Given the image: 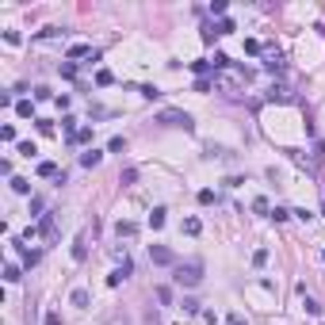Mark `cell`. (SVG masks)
Here are the masks:
<instances>
[{"label": "cell", "instance_id": "cell-1", "mask_svg": "<svg viewBox=\"0 0 325 325\" xmlns=\"http://www.w3.org/2000/svg\"><path fill=\"white\" fill-rule=\"evenodd\" d=\"M172 280H176L180 287H199V283H203V260H188V264H176Z\"/></svg>", "mask_w": 325, "mask_h": 325}, {"label": "cell", "instance_id": "cell-2", "mask_svg": "<svg viewBox=\"0 0 325 325\" xmlns=\"http://www.w3.org/2000/svg\"><path fill=\"white\" fill-rule=\"evenodd\" d=\"M157 122H161V126H180V130H192L195 126L192 115H188V111H176V107H164L161 115H157Z\"/></svg>", "mask_w": 325, "mask_h": 325}, {"label": "cell", "instance_id": "cell-3", "mask_svg": "<svg viewBox=\"0 0 325 325\" xmlns=\"http://www.w3.org/2000/svg\"><path fill=\"white\" fill-rule=\"evenodd\" d=\"M149 260H153V264H176V252L168 249V245H149Z\"/></svg>", "mask_w": 325, "mask_h": 325}, {"label": "cell", "instance_id": "cell-4", "mask_svg": "<svg viewBox=\"0 0 325 325\" xmlns=\"http://www.w3.org/2000/svg\"><path fill=\"white\" fill-rule=\"evenodd\" d=\"M84 256H88V234L81 230V234H77V241H73V260H77V264H81Z\"/></svg>", "mask_w": 325, "mask_h": 325}, {"label": "cell", "instance_id": "cell-5", "mask_svg": "<svg viewBox=\"0 0 325 325\" xmlns=\"http://www.w3.org/2000/svg\"><path fill=\"white\" fill-rule=\"evenodd\" d=\"M100 161H104V153H100V149H88V153H81V164H84V168H96Z\"/></svg>", "mask_w": 325, "mask_h": 325}, {"label": "cell", "instance_id": "cell-6", "mask_svg": "<svg viewBox=\"0 0 325 325\" xmlns=\"http://www.w3.org/2000/svg\"><path fill=\"white\" fill-rule=\"evenodd\" d=\"M69 302H73V306H81V310H84V306H88V302H92V295H88V291H84V287H77L73 295H69Z\"/></svg>", "mask_w": 325, "mask_h": 325}, {"label": "cell", "instance_id": "cell-7", "mask_svg": "<svg viewBox=\"0 0 325 325\" xmlns=\"http://www.w3.org/2000/svg\"><path fill=\"white\" fill-rule=\"evenodd\" d=\"M264 65L268 69H283V54L280 50H264Z\"/></svg>", "mask_w": 325, "mask_h": 325}, {"label": "cell", "instance_id": "cell-8", "mask_svg": "<svg viewBox=\"0 0 325 325\" xmlns=\"http://www.w3.org/2000/svg\"><path fill=\"white\" fill-rule=\"evenodd\" d=\"M69 58H100V54H96V50H92V46H69Z\"/></svg>", "mask_w": 325, "mask_h": 325}, {"label": "cell", "instance_id": "cell-9", "mask_svg": "<svg viewBox=\"0 0 325 325\" xmlns=\"http://www.w3.org/2000/svg\"><path fill=\"white\" fill-rule=\"evenodd\" d=\"M4 280H8V283H19V280H23L19 264H4Z\"/></svg>", "mask_w": 325, "mask_h": 325}, {"label": "cell", "instance_id": "cell-10", "mask_svg": "<svg viewBox=\"0 0 325 325\" xmlns=\"http://www.w3.org/2000/svg\"><path fill=\"white\" fill-rule=\"evenodd\" d=\"M12 245H15L19 252H23V264H27V268H35V264H39V252H27L23 245H19V241H12Z\"/></svg>", "mask_w": 325, "mask_h": 325}, {"label": "cell", "instance_id": "cell-11", "mask_svg": "<svg viewBox=\"0 0 325 325\" xmlns=\"http://www.w3.org/2000/svg\"><path fill=\"white\" fill-rule=\"evenodd\" d=\"M15 115H19V119H31V115H35L31 100H19V104H15Z\"/></svg>", "mask_w": 325, "mask_h": 325}, {"label": "cell", "instance_id": "cell-12", "mask_svg": "<svg viewBox=\"0 0 325 325\" xmlns=\"http://www.w3.org/2000/svg\"><path fill=\"white\" fill-rule=\"evenodd\" d=\"M12 192L27 195V192H31V180H23V176H12Z\"/></svg>", "mask_w": 325, "mask_h": 325}, {"label": "cell", "instance_id": "cell-13", "mask_svg": "<svg viewBox=\"0 0 325 325\" xmlns=\"http://www.w3.org/2000/svg\"><path fill=\"white\" fill-rule=\"evenodd\" d=\"M252 210H256V214H272V203L260 195V199H252Z\"/></svg>", "mask_w": 325, "mask_h": 325}, {"label": "cell", "instance_id": "cell-14", "mask_svg": "<svg viewBox=\"0 0 325 325\" xmlns=\"http://www.w3.org/2000/svg\"><path fill=\"white\" fill-rule=\"evenodd\" d=\"M199 230H203V222H199V218H184V234H199Z\"/></svg>", "mask_w": 325, "mask_h": 325}, {"label": "cell", "instance_id": "cell-15", "mask_svg": "<svg viewBox=\"0 0 325 325\" xmlns=\"http://www.w3.org/2000/svg\"><path fill=\"white\" fill-rule=\"evenodd\" d=\"M149 226H153V230H161V226H164V207H157L153 214H149Z\"/></svg>", "mask_w": 325, "mask_h": 325}, {"label": "cell", "instance_id": "cell-16", "mask_svg": "<svg viewBox=\"0 0 325 325\" xmlns=\"http://www.w3.org/2000/svg\"><path fill=\"white\" fill-rule=\"evenodd\" d=\"M39 176H58V164H54V161H42V164H39Z\"/></svg>", "mask_w": 325, "mask_h": 325}, {"label": "cell", "instance_id": "cell-17", "mask_svg": "<svg viewBox=\"0 0 325 325\" xmlns=\"http://www.w3.org/2000/svg\"><path fill=\"white\" fill-rule=\"evenodd\" d=\"M96 84H100V88H107V84H115V77L107 73V69H100V73H96Z\"/></svg>", "mask_w": 325, "mask_h": 325}, {"label": "cell", "instance_id": "cell-18", "mask_svg": "<svg viewBox=\"0 0 325 325\" xmlns=\"http://www.w3.org/2000/svg\"><path fill=\"white\" fill-rule=\"evenodd\" d=\"M268 264V249H256L252 252V268H264Z\"/></svg>", "mask_w": 325, "mask_h": 325}, {"label": "cell", "instance_id": "cell-19", "mask_svg": "<svg viewBox=\"0 0 325 325\" xmlns=\"http://www.w3.org/2000/svg\"><path fill=\"white\" fill-rule=\"evenodd\" d=\"M88 138H92V130H88V126H81V130H77L69 142H77V146H81V142H88Z\"/></svg>", "mask_w": 325, "mask_h": 325}, {"label": "cell", "instance_id": "cell-20", "mask_svg": "<svg viewBox=\"0 0 325 325\" xmlns=\"http://www.w3.org/2000/svg\"><path fill=\"white\" fill-rule=\"evenodd\" d=\"M115 234H119V237H130V234H134V222H119Z\"/></svg>", "mask_w": 325, "mask_h": 325}, {"label": "cell", "instance_id": "cell-21", "mask_svg": "<svg viewBox=\"0 0 325 325\" xmlns=\"http://www.w3.org/2000/svg\"><path fill=\"white\" fill-rule=\"evenodd\" d=\"M234 31V19H218V27H214V35H230Z\"/></svg>", "mask_w": 325, "mask_h": 325}, {"label": "cell", "instance_id": "cell-22", "mask_svg": "<svg viewBox=\"0 0 325 325\" xmlns=\"http://www.w3.org/2000/svg\"><path fill=\"white\" fill-rule=\"evenodd\" d=\"M19 153H23V157H35L39 149H35V142H19Z\"/></svg>", "mask_w": 325, "mask_h": 325}, {"label": "cell", "instance_id": "cell-23", "mask_svg": "<svg viewBox=\"0 0 325 325\" xmlns=\"http://www.w3.org/2000/svg\"><path fill=\"white\" fill-rule=\"evenodd\" d=\"M272 218H276V222H287V218H291V210H287V207H276V210H272Z\"/></svg>", "mask_w": 325, "mask_h": 325}, {"label": "cell", "instance_id": "cell-24", "mask_svg": "<svg viewBox=\"0 0 325 325\" xmlns=\"http://www.w3.org/2000/svg\"><path fill=\"white\" fill-rule=\"evenodd\" d=\"M42 322H46V325H61V314H58V310H46Z\"/></svg>", "mask_w": 325, "mask_h": 325}, {"label": "cell", "instance_id": "cell-25", "mask_svg": "<svg viewBox=\"0 0 325 325\" xmlns=\"http://www.w3.org/2000/svg\"><path fill=\"white\" fill-rule=\"evenodd\" d=\"M0 138H4V142H15V126H0Z\"/></svg>", "mask_w": 325, "mask_h": 325}, {"label": "cell", "instance_id": "cell-26", "mask_svg": "<svg viewBox=\"0 0 325 325\" xmlns=\"http://www.w3.org/2000/svg\"><path fill=\"white\" fill-rule=\"evenodd\" d=\"M199 203H203V207H207V203H214V192H210V188H203V192H199Z\"/></svg>", "mask_w": 325, "mask_h": 325}, {"label": "cell", "instance_id": "cell-27", "mask_svg": "<svg viewBox=\"0 0 325 325\" xmlns=\"http://www.w3.org/2000/svg\"><path fill=\"white\" fill-rule=\"evenodd\" d=\"M157 302H172V291H168V287H157Z\"/></svg>", "mask_w": 325, "mask_h": 325}, {"label": "cell", "instance_id": "cell-28", "mask_svg": "<svg viewBox=\"0 0 325 325\" xmlns=\"http://www.w3.org/2000/svg\"><path fill=\"white\" fill-rule=\"evenodd\" d=\"M107 149H111V153H122V149H126V142H122V138H111V146H107Z\"/></svg>", "mask_w": 325, "mask_h": 325}, {"label": "cell", "instance_id": "cell-29", "mask_svg": "<svg viewBox=\"0 0 325 325\" xmlns=\"http://www.w3.org/2000/svg\"><path fill=\"white\" fill-rule=\"evenodd\" d=\"M146 325H161V318H157V310H146Z\"/></svg>", "mask_w": 325, "mask_h": 325}, {"label": "cell", "instance_id": "cell-30", "mask_svg": "<svg viewBox=\"0 0 325 325\" xmlns=\"http://www.w3.org/2000/svg\"><path fill=\"white\" fill-rule=\"evenodd\" d=\"M104 325H130V322H126V318H122V314H115V318H107Z\"/></svg>", "mask_w": 325, "mask_h": 325}, {"label": "cell", "instance_id": "cell-31", "mask_svg": "<svg viewBox=\"0 0 325 325\" xmlns=\"http://www.w3.org/2000/svg\"><path fill=\"white\" fill-rule=\"evenodd\" d=\"M322 260H325V252H322Z\"/></svg>", "mask_w": 325, "mask_h": 325}]
</instances>
